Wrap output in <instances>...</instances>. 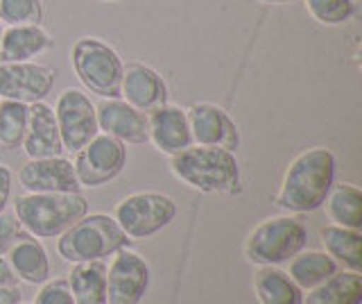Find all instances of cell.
<instances>
[{
  "label": "cell",
  "instance_id": "obj_1",
  "mask_svg": "<svg viewBox=\"0 0 362 304\" xmlns=\"http://www.w3.org/2000/svg\"><path fill=\"white\" fill-rule=\"evenodd\" d=\"M335 154L317 145L297 154L283 175L276 205L290 213H310L320 209L335 184Z\"/></svg>",
  "mask_w": 362,
  "mask_h": 304
},
{
  "label": "cell",
  "instance_id": "obj_2",
  "mask_svg": "<svg viewBox=\"0 0 362 304\" xmlns=\"http://www.w3.org/2000/svg\"><path fill=\"white\" fill-rule=\"evenodd\" d=\"M173 173L184 184L202 193H235L240 184V166L235 152L211 145H190L173 154Z\"/></svg>",
  "mask_w": 362,
  "mask_h": 304
},
{
  "label": "cell",
  "instance_id": "obj_3",
  "mask_svg": "<svg viewBox=\"0 0 362 304\" xmlns=\"http://www.w3.org/2000/svg\"><path fill=\"white\" fill-rule=\"evenodd\" d=\"M88 213L82 193H28L14 202V216L37 239H57Z\"/></svg>",
  "mask_w": 362,
  "mask_h": 304
},
{
  "label": "cell",
  "instance_id": "obj_4",
  "mask_svg": "<svg viewBox=\"0 0 362 304\" xmlns=\"http://www.w3.org/2000/svg\"><path fill=\"white\" fill-rule=\"evenodd\" d=\"M57 252L71 264L100 261L109 254H116L122 247H129L132 239L120 230L113 216L107 213H86L73 227L57 236Z\"/></svg>",
  "mask_w": 362,
  "mask_h": 304
},
{
  "label": "cell",
  "instance_id": "obj_5",
  "mask_svg": "<svg viewBox=\"0 0 362 304\" xmlns=\"http://www.w3.org/2000/svg\"><path fill=\"white\" fill-rule=\"evenodd\" d=\"M308 245V230L292 216H274L258 223L245 241V257L256 266L288 264Z\"/></svg>",
  "mask_w": 362,
  "mask_h": 304
},
{
  "label": "cell",
  "instance_id": "obj_6",
  "mask_svg": "<svg viewBox=\"0 0 362 304\" xmlns=\"http://www.w3.org/2000/svg\"><path fill=\"white\" fill-rule=\"evenodd\" d=\"M73 69L90 94L100 98H120L124 64L109 43L84 37L73 46Z\"/></svg>",
  "mask_w": 362,
  "mask_h": 304
},
{
  "label": "cell",
  "instance_id": "obj_7",
  "mask_svg": "<svg viewBox=\"0 0 362 304\" xmlns=\"http://www.w3.org/2000/svg\"><path fill=\"white\" fill-rule=\"evenodd\" d=\"M175 216L177 202L156 191H141V193L122 198L113 211V218L132 241L150 239L156 232L165 230Z\"/></svg>",
  "mask_w": 362,
  "mask_h": 304
},
{
  "label": "cell",
  "instance_id": "obj_8",
  "mask_svg": "<svg viewBox=\"0 0 362 304\" xmlns=\"http://www.w3.org/2000/svg\"><path fill=\"white\" fill-rule=\"evenodd\" d=\"M124 166H127V145L105 132L90 139L82 150H77L73 164L79 184L90 188L109 184L122 173Z\"/></svg>",
  "mask_w": 362,
  "mask_h": 304
},
{
  "label": "cell",
  "instance_id": "obj_9",
  "mask_svg": "<svg viewBox=\"0 0 362 304\" xmlns=\"http://www.w3.org/2000/svg\"><path fill=\"white\" fill-rule=\"evenodd\" d=\"M54 118H57V128H59L64 150L71 152L82 150L90 139L100 134L95 105L79 89H66L57 98Z\"/></svg>",
  "mask_w": 362,
  "mask_h": 304
},
{
  "label": "cell",
  "instance_id": "obj_10",
  "mask_svg": "<svg viewBox=\"0 0 362 304\" xmlns=\"http://www.w3.org/2000/svg\"><path fill=\"white\" fill-rule=\"evenodd\" d=\"M150 286V266L145 259L122 247L107 268V304H139Z\"/></svg>",
  "mask_w": 362,
  "mask_h": 304
},
{
  "label": "cell",
  "instance_id": "obj_11",
  "mask_svg": "<svg viewBox=\"0 0 362 304\" xmlns=\"http://www.w3.org/2000/svg\"><path fill=\"white\" fill-rule=\"evenodd\" d=\"M54 86V71L45 64H0V98L34 105L45 100Z\"/></svg>",
  "mask_w": 362,
  "mask_h": 304
},
{
  "label": "cell",
  "instance_id": "obj_12",
  "mask_svg": "<svg viewBox=\"0 0 362 304\" xmlns=\"http://www.w3.org/2000/svg\"><path fill=\"white\" fill-rule=\"evenodd\" d=\"M190 137L195 145H211V148H224L235 152L240 145L235 123L231 116L218 105L197 103L186 109Z\"/></svg>",
  "mask_w": 362,
  "mask_h": 304
},
{
  "label": "cell",
  "instance_id": "obj_13",
  "mask_svg": "<svg viewBox=\"0 0 362 304\" xmlns=\"http://www.w3.org/2000/svg\"><path fill=\"white\" fill-rule=\"evenodd\" d=\"M98 128L100 132L122 141L124 145H143L150 143V128H147V114L124 103L120 98H102L95 105Z\"/></svg>",
  "mask_w": 362,
  "mask_h": 304
},
{
  "label": "cell",
  "instance_id": "obj_14",
  "mask_svg": "<svg viewBox=\"0 0 362 304\" xmlns=\"http://www.w3.org/2000/svg\"><path fill=\"white\" fill-rule=\"evenodd\" d=\"M21 186L28 193H79V179L75 175L73 162L64 157H45L30 159L18 173Z\"/></svg>",
  "mask_w": 362,
  "mask_h": 304
},
{
  "label": "cell",
  "instance_id": "obj_15",
  "mask_svg": "<svg viewBox=\"0 0 362 304\" xmlns=\"http://www.w3.org/2000/svg\"><path fill=\"white\" fill-rule=\"evenodd\" d=\"M120 96L124 103L150 114L156 107L168 103V84L150 66H145L141 62H132L122 71Z\"/></svg>",
  "mask_w": 362,
  "mask_h": 304
},
{
  "label": "cell",
  "instance_id": "obj_16",
  "mask_svg": "<svg viewBox=\"0 0 362 304\" xmlns=\"http://www.w3.org/2000/svg\"><path fill=\"white\" fill-rule=\"evenodd\" d=\"M147 128H150V143L163 154H177L192 145L186 109L177 105H161L147 114Z\"/></svg>",
  "mask_w": 362,
  "mask_h": 304
},
{
  "label": "cell",
  "instance_id": "obj_17",
  "mask_svg": "<svg viewBox=\"0 0 362 304\" xmlns=\"http://www.w3.org/2000/svg\"><path fill=\"white\" fill-rule=\"evenodd\" d=\"M23 150L30 159H45V157H59L64 152L59 128H57L54 109L41 103L30 105L28 130L23 139Z\"/></svg>",
  "mask_w": 362,
  "mask_h": 304
},
{
  "label": "cell",
  "instance_id": "obj_18",
  "mask_svg": "<svg viewBox=\"0 0 362 304\" xmlns=\"http://www.w3.org/2000/svg\"><path fill=\"white\" fill-rule=\"evenodd\" d=\"M7 261L14 270V275L23 279L25 284L39 286L43 281L50 279V259L45 247L34 239L32 234H18L16 243L9 247L5 254Z\"/></svg>",
  "mask_w": 362,
  "mask_h": 304
},
{
  "label": "cell",
  "instance_id": "obj_19",
  "mask_svg": "<svg viewBox=\"0 0 362 304\" xmlns=\"http://www.w3.org/2000/svg\"><path fill=\"white\" fill-rule=\"evenodd\" d=\"M52 48V39L41 26H11L0 37V64L32 62Z\"/></svg>",
  "mask_w": 362,
  "mask_h": 304
},
{
  "label": "cell",
  "instance_id": "obj_20",
  "mask_svg": "<svg viewBox=\"0 0 362 304\" xmlns=\"http://www.w3.org/2000/svg\"><path fill=\"white\" fill-rule=\"evenodd\" d=\"M301 304H362V275L356 270H337L320 286L310 288Z\"/></svg>",
  "mask_w": 362,
  "mask_h": 304
},
{
  "label": "cell",
  "instance_id": "obj_21",
  "mask_svg": "<svg viewBox=\"0 0 362 304\" xmlns=\"http://www.w3.org/2000/svg\"><path fill=\"white\" fill-rule=\"evenodd\" d=\"M68 286L75 298V304H107V264L82 261L73 264Z\"/></svg>",
  "mask_w": 362,
  "mask_h": 304
},
{
  "label": "cell",
  "instance_id": "obj_22",
  "mask_svg": "<svg viewBox=\"0 0 362 304\" xmlns=\"http://www.w3.org/2000/svg\"><path fill=\"white\" fill-rule=\"evenodd\" d=\"M254 291L260 304H301L303 291L279 266H258Z\"/></svg>",
  "mask_w": 362,
  "mask_h": 304
},
{
  "label": "cell",
  "instance_id": "obj_23",
  "mask_svg": "<svg viewBox=\"0 0 362 304\" xmlns=\"http://www.w3.org/2000/svg\"><path fill=\"white\" fill-rule=\"evenodd\" d=\"M322 243L326 254L335 264H342L346 270L360 273L362 268V234L360 230L339 227V225H326L322 230Z\"/></svg>",
  "mask_w": 362,
  "mask_h": 304
},
{
  "label": "cell",
  "instance_id": "obj_24",
  "mask_svg": "<svg viewBox=\"0 0 362 304\" xmlns=\"http://www.w3.org/2000/svg\"><path fill=\"white\" fill-rule=\"evenodd\" d=\"M288 264L290 266L286 273L301 291H310L315 286H320L322 281H326L328 277L337 273V264L326 252H320V250H310V252L301 250L299 254H294Z\"/></svg>",
  "mask_w": 362,
  "mask_h": 304
},
{
  "label": "cell",
  "instance_id": "obj_25",
  "mask_svg": "<svg viewBox=\"0 0 362 304\" xmlns=\"http://www.w3.org/2000/svg\"><path fill=\"white\" fill-rule=\"evenodd\" d=\"M324 205L333 225L349 230H362V191L358 186L333 184Z\"/></svg>",
  "mask_w": 362,
  "mask_h": 304
},
{
  "label": "cell",
  "instance_id": "obj_26",
  "mask_svg": "<svg viewBox=\"0 0 362 304\" xmlns=\"http://www.w3.org/2000/svg\"><path fill=\"white\" fill-rule=\"evenodd\" d=\"M30 105L16 103V100H3L0 103V145L7 150H16L23 145L28 130Z\"/></svg>",
  "mask_w": 362,
  "mask_h": 304
},
{
  "label": "cell",
  "instance_id": "obj_27",
  "mask_svg": "<svg viewBox=\"0 0 362 304\" xmlns=\"http://www.w3.org/2000/svg\"><path fill=\"white\" fill-rule=\"evenodd\" d=\"M305 9L317 23L335 28L354 18L356 5L354 0H305Z\"/></svg>",
  "mask_w": 362,
  "mask_h": 304
},
{
  "label": "cell",
  "instance_id": "obj_28",
  "mask_svg": "<svg viewBox=\"0 0 362 304\" xmlns=\"http://www.w3.org/2000/svg\"><path fill=\"white\" fill-rule=\"evenodd\" d=\"M41 0H0V23L5 26H41Z\"/></svg>",
  "mask_w": 362,
  "mask_h": 304
},
{
  "label": "cell",
  "instance_id": "obj_29",
  "mask_svg": "<svg viewBox=\"0 0 362 304\" xmlns=\"http://www.w3.org/2000/svg\"><path fill=\"white\" fill-rule=\"evenodd\" d=\"M34 304H75V298L68 286V279H48L43 281Z\"/></svg>",
  "mask_w": 362,
  "mask_h": 304
},
{
  "label": "cell",
  "instance_id": "obj_30",
  "mask_svg": "<svg viewBox=\"0 0 362 304\" xmlns=\"http://www.w3.org/2000/svg\"><path fill=\"white\" fill-rule=\"evenodd\" d=\"M23 232L18 218L14 213H0V257H5L9 252V247L16 243L18 234Z\"/></svg>",
  "mask_w": 362,
  "mask_h": 304
},
{
  "label": "cell",
  "instance_id": "obj_31",
  "mask_svg": "<svg viewBox=\"0 0 362 304\" xmlns=\"http://www.w3.org/2000/svg\"><path fill=\"white\" fill-rule=\"evenodd\" d=\"M9 196H11V171L0 164V213L7 209Z\"/></svg>",
  "mask_w": 362,
  "mask_h": 304
},
{
  "label": "cell",
  "instance_id": "obj_32",
  "mask_svg": "<svg viewBox=\"0 0 362 304\" xmlns=\"http://www.w3.org/2000/svg\"><path fill=\"white\" fill-rule=\"evenodd\" d=\"M18 284V277L14 275L11 270L7 257H0V286H16Z\"/></svg>",
  "mask_w": 362,
  "mask_h": 304
},
{
  "label": "cell",
  "instance_id": "obj_33",
  "mask_svg": "<svg viewBox=\"0 0 362 304\" xmlns=\"http://www.w3.org/2000/svg\"><path fill=\"white\" fill-rule=\"evenodd\" d=\"M23 302V293L16 286H0V304H18Z\"/></svg>",
  "mask_w": 362,
  "mask_h": 304
},
{
  "label": "cell",
  "instance_id": "obj_34",
  "mask_svg": "<svg viewBox=\"0 0 362 304\" xmlns=\"http://www.w3.org/2000/svg\"><path fill=\"white\" fill-rule=\"evenodd\" d=\"M258 3H265V5H288V3H294V0H258Z\"/></svg>",
  "mask_w": 362,
  "mask_h": 304
},
{
  "label": "cell",
  "instance_id": "obj_35",
  "mask_svg": "<svg viewBox=\"0 0 362 304\" xmlns=\"http://www.w3.org/2000/svg\"><path fill=\"white\" fill-rule=\"evenodd\" d=\"M0 37H3V23H0Z\"/></svg>",
  "mask_w": 362,
  "mask_h": 304
},
{
  "label": "cell",
  "instance_id": "obj_36",
  "mask_svg": "<svg viewBox=\"0 0 362 304\" xmlns=\"http://www.w3.org/2000/svg\"><path fill=\"white\" fill-rule=\"evenodd\" d=\"M107 3H116V0H107Z\"/></svg>",
  "mask_w": 362,
  "mask_h": 304
},
{
  "label": "cell",
  "instance_id": "obj_37",
  "mask_svg": "<svg viewBox=\"0 0 362 304\" xmlns=\"http://www.w3.org/2000/svg\"><path fill=\"white\" fill-rule=\"evenodd\" d=\"M18 304H23V302H18Z\"/></svg>",
  "mask_w": 362,
  "mask_h": 304
}]
</instances>
